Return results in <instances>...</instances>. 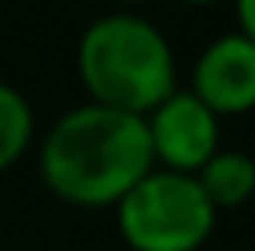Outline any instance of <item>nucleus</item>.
I'll return each instance as SVG.
<instances>
[{"mask_svg": "<svg viewBox=\"0 0 255 251\" xmlns=\"http://www.w3.org/2000/svg\"><path fill=\"white\" fill-rule=\"evenodd\" d=\"M129 251H200L218 226V211L207 203L192 174L148 170L111 207Z\"/></svg>", "mask_w": 255, "mask_h": 251, "instance_id": "7ed1b4c3", "label": "nucleus"}, {"mask_svg": "<svg viewBox=\"0 0 255 251\" xmlns=\"http://www.w3.org/2000/svg\"><path fill=\"white\" fill-rule=\"evenodd\" d=\"M178 4H218V0H178Z\"/></svg>", "mask_w": 255, "mask_h": 251, "instance_id": "9d476101", "label": "nucleus"}, {"mask_svg": "<svg viewBox=\"0 0 255 251\" xmlns=\"http://www.w3.org/2000/svg\"><path fill=\"white\" fill-rule=\"evenodd\" d=\"M192 177H196L200 192L207 196V203L215 207L218 214L222 211H241L255 196V155L218 148Z\"/></svg>", "mask_w": 255, "mask_h": 251, "instance_id": "423d86ee", "label": "nucleus"}, {"mask_svg": "<svg viewBox=\"0 0 255 251\" xmlns=\"http://www.w3.org/2000/svg\"><path fill=\"white\" fill-rule=\"evenodd\" d=\"M115 4H122V7H137V4H144V0H115Z\"/></svg>", "mask_w": 255, "mask_h": 251, "instance_id": "1a4fd4ad", "label": "nucleus"}, {"mask_svg": "<svg viewBox=\"0 0 255 251\" xmlns=\"http://www.w3.org/2000/svg\"><path fill=\"white\" fill-rule=\"evenodd\" d=\"M37 167L52 196L82 211H104L155 170V159L140 115L85 100L52 122L37 148Z\"/></svg>", "mask_w": 255, "mask_h": 251, "instance_id": "f257e3e1", "label": "nucleus"}, {"mask_svg": "<svg viewBox=\"0 0 255 251\" xmlns=\"http://www.w3.org/2000/svg\"><path fill=\"white\" fill-rule=\"evenodd\" d=\"M33 144V111L15 85L0 82V174L22 159Z\"/></svg>", "mask_w": 255, "mask_h": 251, "instance_id": "0eeeda50", "label": "nucleus"}, {"mask_svg": "<svg viewBox=\"0 0 255 251\" xmlns=\"http://www.w3.org/2000/svg\"><path fill=\"white\" fill-rule=\"evenodd\" d=\"M189 92L218 118L255 111V41L244 33H222L196 56Z\"/></svg>", "mask_w": 255, "mask_h": 251, "instance_id": "39448f33", "label": "nucleus"}, {"mask_svg": "<svg viewBox=\"0 0 255 251\" xmlns=\"http://www.w3.org/2000/svg\"><path fill=\"white\" fill-rule=\"evenodd\" d=\"M233 11H237V33L255 41V0H233Z\"/></svg>", "mask_w": 255, "mask_h": 251, "instance_id": "6e6552de", "label": "nucleus"}, {"mask_svg": "<svg viewBox=\"0 0 255 251\" xmlns=\"http://www.w3.org/2000/svg\"><path fill=\"white\" fill-rule=\"evenodd\" d=\"M74 63L89 103L126 115L144 118L178 89L170 41L137 11H111L93 19L78 37Z\"/></svg>", "mask_w": 255, "mask_h": 251, "instance_id": "f03ea898", "label": "nucleus"}, {"mask_svg": "<svg viewBox=\"0 0 255 251\" xmlns=\"http://www.w3.org/2000/svg\"><path fill=\"white\" fill-rule=\"evenodd\" d=\"M222 118L200 103L189 89H174L144 115L152 159L159 170L174 174H196L200 167L222 148Z\"/></svg>", "mask_w": 255, "mask_h": 251, "instance_id": "20e7f679", "label": "nucleus"}]
</instances>
